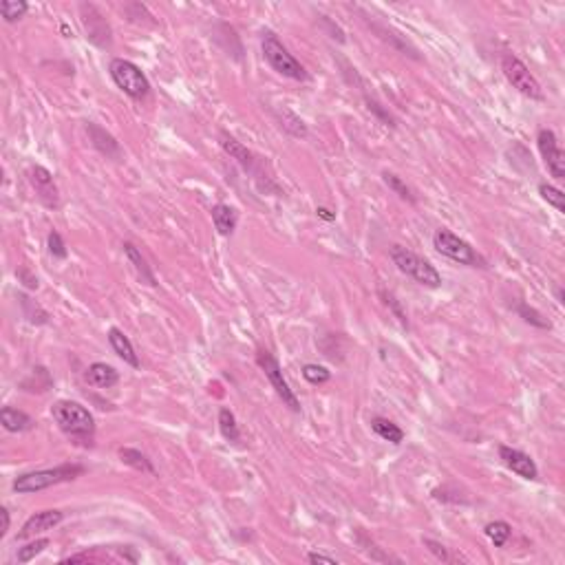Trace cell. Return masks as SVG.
<instances>
[{
	"label": "cell",
	"mask_w": 565,
	"mask_h": 565,
	"mask_svg": "<svg viewBox=\"0 0 565 565\" xmlns=\"http://www.w3.org/2000/svg\"><path fill=\"white\" fill-rule=\"evenodd\" d=\"M51 415L69 440L82 446H93L95 440V419L91 411L80 402L60 400L51 407Z\"/></svg>",
	"instance_id": "6da1fadb"
},
{
	"label": "cell",
	"mask_w": 565,
	"mask_h": 565,
	"mask_svg": "<svg viewBox=\"0 0 565 565\" xmlns=\"http://www.w3.org/2000/svg\"><path fill=\"white\" fill-rule=\"evenodd\" d=\"M80 475H84V466H80V463H60V466L55 468L22 473L13 480L11 488L13 492H18V495H34V492L47 490L51 486L74 482Z\"/></svg>",
	"instance_id": "7a4b0ae2"
},
{
	"label": "cell",
	"mask_w": 565,
	"mask_h": 565,
	"mask_svg": "<svg viewBox=\"0 0 565 565\" xmlns=\"http://www.w3.org/2000/svg\"><path fill=\"white\" fill-rule=\"evenodd\" d=\"M260 49H263L267 64L277 71V74H281L283 78L296 80V82H305L309 78L305 67H302L296 57L287 51V47L279 40V36L270 32V29H265V32L260 34Z\"/></svg>",
	"instance_id": "3957f363"
},
{
	"label": "cell",
	"mask_w": 565,
	"mask_h": 565,
	"mask_svg": "<svg viewBox=\"0 0 565 565\" xmlns=\"http://www.w3.org/2000/svg\"><path fill=\"white\" fill-rule=\"evenodd\" d=\"M391 260L398 265L402 274L411 277L415 283L431 289L442 287V274L435 270V265H431L426 258H422L409 248H404V245H393L391 248Z\"/></svg>",
	"instance_id": "277c9868"
},
{
	"label": "cell",
	"mask_w": 565,
	"mask_h": 565,
	"mask_svg": "<svg viewBox=\"0 0 565 565\" xmlns=\"http://www.w3.org/2000/svg\"><path fill=\"white\" fill-rule=\"evenodd\" d=\"M433 245H435V250L442 256L455 260V263H459V265L480 267V270L488 267V260L477 252L468 241L459 239L455 232L446 230V228H440L435 235H433Z\"/></svg>",
	"instance_id": "5b68a950"
},
{
	"label": "cell",
	"mask_w": 565,
	"mask_h": 565,
	"mask_svg": "<svg viewBox=\"0 0 565 565\" xmlns=\"http://www.w3.org/2000/svg\"><path fill=\"white\" fill-rule=\"evenodd\" d=\"M109 74L113 82L118 84V89H122L128 97L144 99L151 93V82L135 62L124 60V57H113L109 64Z\"/></svg>",
	"instance_id": "8992f818"
},
{
	"label": "cell",
	"mask_w": 565,
	"mask_h": 565,
	"mask_svg": "<svg viewBox=\"0 0 565 565\" xmlns=\"http://www.w3.org/2000/svg\"><path fill=\"white\" fill-rule=\"evenodd\" d=\"M501 71H503L505 80H508L521 95H526L530 99H543L541 84L537 82V78L530 74V69L524 62H521L517 55L503 53V57H501Z\"/></svg>",
	"instance_id": "52a82bcc"
},
{
	"label": "cell",
	"mask_w": 565,
	"mask_h": 565,
	"mask_svg": "<svg viewBox=\"0 0 565 565\" xmlns=\"http://www.w3.org/2000/svg\"><path fill=\"white\" fill-rule=\"evenodd\" d=\"M256 365L263 369L265 373V378L270 380L272 389L277 391V396L283 400V404L289 409V411H294V413H300V402L296 398V393L292 389H289L287 380H285V375H283V369L281 365L277 362V358H274L270 351L265 349H258L256 351Z\"/></svg>",
	"instance_id": "ba28073f"
},
{
	"label": "cell",
	"mask_w": 565,
	"mask_h": 565,
	"mask_svg": "<svg viewBox=\"0 0 565 565\" xmlns=\"http://www.w3.org/2000/svg\"><path fill=\"white\" fill-rule=\"evenodd\" d=\"M537 146L541 151V157L550 170V175H552L557 181H563L565 179V153L559 146L554 130L541 128L537 133Z\"/></svg>",
	"instance_id": "9c48e42d"
},
{
	"label": "cell",
	"mask_w": 565,
	"mask_h": 565,
	"mask_svg": "<svg viewBox=\"0 0 565 565\" xmlns=\"http://www.w3.org/2000/svg\"><path fill=\"white\" fill-rule=\"evenodd\" d=\"M80 11H82V25L86 29V38L102 49L111 47V27L102 13L97 11V7L95 5H80Z\"/></svg>",
	"instance_id": "30bf717a"
},
{
	"label": "cell",
	"mask_w": 565,
	"mask_h": 565,
	"mask_svg": "<svg viewBox=\"0 0 565 565\" xmlns=\"http://www.w3.org/2000/svg\"><path fill=\"white\" fill-rule=\"evenodd\" d=\"M29 183L34 186L36 195L40 197V201L47 208H57L60 204V195H57V186L53 181V175L45 168V166H32L27 170Z\"/></svg>",
	"instance_id": "8fae6325"
},
{
	"label": "cell",
	"mask_w": 565,
	"mask_h": 565,
	"mask_svg": "<svg viewBox=\"0 0 565 565\" xmlns=\"http://www.w3.org/2000/svg\"><path fill=\"white\" fill-rule=\"evenodd\" d=\"M499 457L505 463V468H510L512 473H517L519 477H524V480H528V482H534L539 477V468H537V463H534V459L530 455H526L524 451H519V448L501 444Z\"/></svg>",
	"instance_id": "7c38bea8"
},
{
	"label": "cell",
	"mask_w": 565,
	"mask_h": 565,
	"mask_svg": "<svg viewBox=\"0 0 565 565\" xmlns=\"http://www.w3.org/2000/svg\"><path fill=\"white\" fill-rule=\"evenodd\" d=\"M64 519V512L62 510H40L36 515H32L25 526L20 528L18 532V541H27V539H36L38 534L47 532V530H53L57 524H62Z\"/></svg>",
	"instance_id": "4fadbf2b"
},
{
	"label": "cell",
	"mask_w": 565,
	"mask_h": 565,
	"mask_svg": "<svg viewBox=\"0 0 565 565\" xmlns=\"http://www.w3.org/2000/svg\"><path fill=\"white\" fill-rule=\"evenodd\" d=\"M109 342H111V349L118 354V358H122L126 365H130L133 369L139 367V358L135 354V347H133V342L128 340V336L124 334L122 329L111 327L109 329Z\"/></svg>",
	"instance_id": "5bb4252c"
},
{
	"label": "cell",
	"mask_w": 565,
	"mask_h": 565,
	"mask_svg": "<svg viewBox=\"0 0 565 565\" xmlns=\"http://www.w3.org/2000/svg\"><path fill=\"white\" fill-rule=\"evenodd\" d=\"M84 378H86V382H89L91 386L111 389V386H115V384L120 382V373L115 371L111 365H106V362H93V365L86 369Z\"/></svg>",
	"instance_id": "9a60e30c"
},
{
	"label": "cell",
	"mask_w": 565,
	"mask_h": 565,
	"mask_svg": "<svg viewBox=\"0 0 565 565\" xmlns=\"http://www.w3.org/2000/svg\"><path fill=\"white\" fill-rule=\"evenodd\" d=\"M221 148L232 157L237 159V164L245 170V172H254V155L243 146L241 141H237L232 135L221 133Z\"/></svg>",
	"instance_id": "2e32d148"
},
{
	"label": "cell",
	"mask_w": 565,
	"mask_h": 565,
	"mask_svg": "<svg viewBox=\"0 0 565 565\" xmlns=\"http://www.w3.org/2000/svg\"><path fill=\"white\" fill-rule=\"evenodd\" d=\"M86 130H89L93 146H95L99 153L106 155V157H111V159H120L122 148H120V144L115 141L113 135H109L104 128H99V126H95V124H86Z\"/></svg>",
	"instance_id": "e0dca14e"
},
{
	"label": "cell",
	"mask_w": 565,
	"mask_h": 565,
	"mask_svg": "<svg viewBox=\"0 0 565 565\" xmlns=\"http://www.w3.org/2000/svg\"><path fill=\"white\" fill-rule=\"evenodd\" d=\"M0 422L9 433H25L34 428V419L29 417L25 411H18L13 407H3L0 409Z\"/></svg>",
	"instance_id": "ac0fdd59"
},
{
	"label": "cell",
	"mask_w": 565,
	"mask_h": 565,
	"mask_svg": "<svg viewBox=\"0 0 565 565\" xmlns=\"http://www.w3.org/2000/svg\"><path fill=\"white\" fill-rule=\"evenodd\" d=\"M212 223L221 237H230L237 228V210L225 204H216L212 208Z\"/></svg>",
	"instance_id": "d6986e66"
},
{
	"label": "cell",
	"mask_w": 565,
	"mask_h": 565,
	"mask_svg": "<svg viewBox=\"0 0 565 565\" xmlns=\"http://www.w3.org/2000/svg\"><path fill=\"white\" fill-rule=\"evenodd\" d=\"M371 431L378 438H382L384 442H391V444H396V446L402 444V440H404V431L398 424L391 422V419L380 417V415L371 419Z\"/></svg>",
	"instance_id": "ffe728a7"
},
{
	"label": "cell",
	"mask_w": 565,
	"mask_h": 565,
	"mask_svg": "<svg viewBox=\"0 0 565 565\" xmlns=\"http://www.w3.org/2000/svg\"><path fill=\"white\" fill-rule=\"evenodd\" d=\"M120 459L126 463V466L130 468H135L139 473H146L151 477H155V466H153V461L144 455L141 451H135V448H120Z\"/></svg>",
	"instance_id": "44dd1931"
},
{
	"label": "cell",
	"mask_w": 565,
	"mask_h": 565,
	"mask_svg": "<svg viewBox=\"0 0 565 565\" xmlns=\"http://www.w3.org/2000/svg\"><path fill=\"white\" fill-rule=\"evenodd\" d=\"M124 252H126V256H128L130 263L135 265V270H137V274L141 277V281L146 283V285H151V287H155L157 281H155L153 272H151V267H148V263H146V258L141 256V252L135 248L133 243H124Z\"/></svg>",
	"instance_id": "7402d4cb"
},
{
	"label": "cell",
	"mask_w": 565,
	"mask_h": 565,
	"mask_svg": "<svg viewBox=\"0 0 565 565\" xmlns=\"http://www.w3.org/2000/svg\"><path fill=\"white\" fill-rule=\"evenodd\" d=\"M484 532L492 541V545L503 547L505 543H508V539L512 537V526L508 524V521H490V524L484 528Z\"/></svg>",
	"instance_id": "603a6c76"
},
{
	"label": "cell",
	"mask_w": 565,
	"mask_h": 565,
	"mask_svg": "<svg viewBox=\"0 0 565 565\" xmlns=\"http://www.w3.org/2000/svg\"><path fill=\"white\" fill-rule=\"evenodd\" d=\"M219 428H221V435L228 440V442H241V431H239V424H237V417L230 409H221L219 411Z\"/></svg>",
	"instance_id": "cb8c5ba5"
},
{
	"label": "cell",
	"mask_w": 565,
	"mask_h": 565,
	"mask_svg": "<svg viewBox=\"0 0 565 565\" xmlns=\"http://www.w3.org/2000/svg\"><path fill=\"white\" fill-rule=\"evenodd\" d=\"M18 300H20V305L25 309V316L29 318V323H34V325H45L49 321V314L42 309L38 302H34L32 298H29L27 294H18Z\"/></svg>",
	"instance_id": "d4e9b609"
},
{
	"label": "cell",
	"mask_w": 565,
	"mask_h": 565,
	"mask_svg": "<svg viewBox=\"0 0 565 565\" xmlns=\"http://www.w3.org/2000/svg\"><path fill=\"white\" fill-rule=\"evenodd\" d=\"M27 11H29V5L25 0H3V3H0V16L5 18V22H16L25 18Z\"/></svg>",
	"instance_id": "484cf974"
},
{
	"label": "cell",
	"mask_w": 565,
	"mask_h": 565,
	"mask_svg": "<svg viewBox=\"0 0 565 565\" xmlns=\"http://www.w3.org/2000/svg\"><path fill=\"white\" fill-rule=\"evenodd\" d=\"M382 179H384V183L389 186V190H393L400 199L409 201V204H415V195H413V190H411V188H409L407 183H404L398 175H393V172H384Z\"/></svg>",
	"instance_id": "4316f807"
},
{
	"label": "cell",
	"mask_w": 565,
	"mask_h": 565,
	"mask_svg": "<svg viewBox=\"0 0 565 565\" xmlns=\"http://www.w3.org/2000/svg\"><path fill=\"white\" fill-rule=\"evenodd\" d=\"M539 195L543 201H547V206H552L557 212H565V195L559 188L550 186V183H539Z\"/></svg>",
	"instance_id": "83f0119b"
},
{
	"label": "cell",
	"mask_w": 565,
	"mask_h": 565,
	"mask_svg": "<svg viewBox=\"0 0 565 565\" xmlns=\"http://www.w3.org/2000/svg\"><path fill=\"white\" fill-rule=\"evenodd\" d=\"M517 314L524 318L528 325H534V327H539V329H550V327H552V325H550V321H545V318L537 309L526 305V302H519V305H517Z\"/></svg>",
	"instance_id": "f1b7e54d"
},
{
	"label": "cell",
	"mask_w": 565,
	"mask_h": 565,
	"mask_svg": "<svg viewBox=\"0 0 565 565\" xmlns=\"http://www.w3.org/2000/svg\"><path fill=\"white\" fill-rule=\"evenodd\" d=\"M49 545V539H34L27 545L18 547V563H29L34 561L40 552H45V547Z\"/></svg>",
	"instance_id": "f546056e"
},
{
	"label": "cell",
	"mask_w": 565,
	"mask_h": 565,
	"mask_svg": "<svg viewBox=\"0 0 565 565\" xmlns=\"http://www.w3.org/2000/svg\"><path fill=\"white\" fill-rule=\"evenodd\" d=\"M302 378H305L309 384H327L331 380V371L321 367V365H305L302 367Z\"/></svg>",
	"instance_id": "4dcf8cb0"
},
{
	"label": "cell",
	"mask_w": 565,
	"mask_h": 565,
	"mask_svg": "<svg viewBox=\"0 0 565 565\" xmlns=\"http://www.w3.org/2000/svg\"><path fill=\"white\" fill-rule=\"evenodd\" d=\"M47 245H49V254L53 256V258H67V245H64V241H62V237H60V232H55V230H51L49 232V239H47Z\"/></svg>",
	"instance_id": "1f68e13d"
},
{
	"label": "cell",
	"mask_w": 565,
	"mask_h": 565,
	"mask_svg": "<svg viewBox=\"0 0 565 565\" xmlns=\"http://www.w3.org/2000/svg\"><path fill=\"white\" fill-rule=\"evenodd\" d=\"M382 296H384V302H386V307H389L391 312L396 314V318H398V321H400V325H402V327H409V318H407V314L402 312V305H400V300H398V298H396L393 294H391V292H382Z\"/></svg>",
	"instance_id": "d6a6232c"
},
{
	"label": "cell",
	"mask_w": 565,
	"mask_h": 565,
	"mask_svg": "<svg viewBox=\"0 0 565 565\" xmlns=\"http://www.w3.org/2000/svg\"><path fill=\"white\" fill-rule=\"evenodd\" d=\"M367 106H369V111L371 113H375L378 115V118L386 124V126H396V120H393V115H391L389 111H384L382 109V104H378L375 102V99H371V97H367Z\"/></svg>",
	"instance_id": "836d02e7"
},
{
	"label": "cell",
	"mask_w": 565,
	"mask_h": 565,
	"mask_svg": "<svg viewBox=\"0 0 565 565\" xmlns=\"http://www.w3.org/2000/svg\"><path fill=\"white\" fill-rule=\"evenodd\" d=\"M424 545L431 550L433 554H435V559H440V561H451V557H448V550L440 543V541H433V539H424Z\"/></svg>",
	"instance_id": "e575fe53"
},
{
	"label": "cell",
	"mask_w": 565,
	"mask_h": 565,
	"mask_svg": "<svg viewBox=\"0 0 565 565\" xmlns=\"http://www.w3.org/2000/svg\"><path fill=\"white\" fill-rule=\"evenodd\" d=\"M307 561L309 563H327V565H338V561L334 557H327V554H321V552H309L307 554Z\"/></svg>",
	"instance_id": "d590c367"
},
{
	"label": "cell",
	"mask_w": 565,
	"mask_h": 565,
	"mask_svg": "<svg viewBox=\"0 0 565 565\" xmlns=\"http://www.w3.org/2000/svg\"><path fill=\"white\" fill-rule=\"evenodd\" d=\"M0 517H3V530H0V539H5V537H7V532H9V524H11L9 510H7V508H0Z\"/></svg>",
	"instance_id": "8d00e7d4"
},
{
	"label": "cell",
	"mask_w": 565,
	"mask_h": 565,
	"mask_svg": "<svg viewBox=\"0 0 565 565\" xmlns=\"http://www.w3.org/2000/svg\"><path fill=\"white\" fill-rule=\"evenodd\" d=\"M18 277L22 279L25 287H29V289H38V279L29 277V272H27V270H20V274H18Z\"/></svg>",
	"instance_id": "74e56055"
},
{
	"label": "cell",
	"mask_w": 565,
	"mask_h": 565,
	"mask_svg": "<svg viewBox=\"0 0 565 565\" xmlns=\"http://www.w3.org/2000/svg\"><path fill=\"white\" fill-rule=\"evenodd\" d=\"M316 214L321 216V219H325V221H336V214L331 210H327V208H316Z\"/></svg>",
	"instance_id": "f35d334b"
},
{
	"label": "cell",
	"mask_w": 565,
	"mask_h": 565,
	"mask_svg": "<svg viewBox=\"0 0 565 565\" xmlns=\"http://www.w3.org/2000/svg\"><path fill=\"white\" fill-rule=\"evenodd\" d=\"M557 300H559V302H561V305H563V289H561V287L557 289Z\"/></svg>",
	"instance_id": "ab89813d"
}]
</instances>
